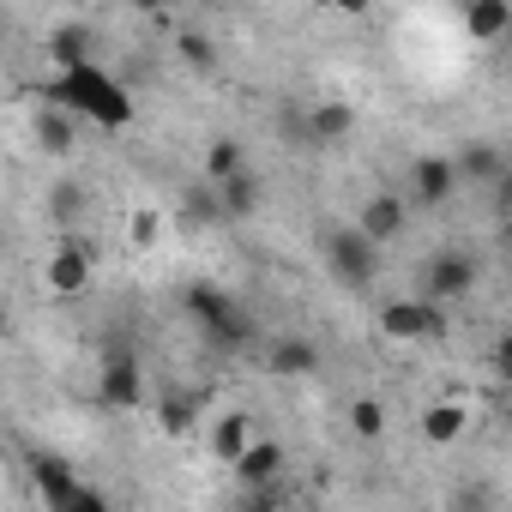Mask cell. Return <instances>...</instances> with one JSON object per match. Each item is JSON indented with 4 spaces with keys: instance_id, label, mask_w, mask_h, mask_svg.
<instances>
[{
    "instance_id": "cell-27",
    "label": "cell",
    "mask_w": 512,
    "mask_h": 512,
    "mask_svg": "<svg viewBox=\"0 0 512 512\" xmlns=\"http://www.w3.org/2000/svg\"><path fill=\"white\" fill-rule=\"evenodd\" d=\"M157 229H163V217H157V211H133V247H151V241H157Z\"/></svg>"
},
{
    "instance_id": "cell-30",
    "label": "cell",
    "mask_w": 512,
    "mask_h": 512,
    "mask_svg": "<svg viewBox=\"0 0 512 512\" xmlns=\"http://www.w3.org/2000/svg\"><path fill=\"white\" fill-rule=\"evenodd\" d=\"M0 338H7V314H0Z\"/></svg>"
},
{
    "instance_id": "cell-5",
    "label": "cell",
    "mask_w": 512,
    "mask_h": 512,
    "mask_svg": "<svg viewBox=\"0 0 512 512\" xmlns=\"http://www.w3.org/2000/svg\"><path fill=\"white\" fill-rule=\"evenodd\" d=\"M380 332L392 344H440L446 338V314L428 308V302H416V296H398V302L380 308Z\"/></svg>"
},
{
    "instance_id": "cell-24",
    "label": "cell",
    "mask_w": 512,
    "mask_h": 512,
    "mask_svg": "<svg viewBox=\"0 0 512 512\" xmlns=\"http://www.w3.org/2000/svg\"><path fill=\"white\" fill-rule=\"evenodd\" d=\"M163 428H169V434H187V428H193V398H175V392H169V398H163Z\"/></svg>"
},
{
    "instance_id": "cell-14",
    "label": "cell",
    "mask_w": 512,
    "mask_h": 512,
    "mask_svg": "<svg viewBox=\"0 0 512 512\" xmlns=\"http://www.w3.org/2000/svg\"><path fill=\"white\" fill-rule=\"evenodd\" d=\"M266 368L278 374V380H308V374H320V350H314V338H272V350H266Z\"/></svg>"
},
{
    "instance_id": "cell-23",
    "label": "cell",
    "mask_w": 512,
    "mask_h": 512,
    "mask_svg": "<svg viewBox=\"0 0 512 512\" xmlns=\"http://www.w3.org/2000/svg\"><path fill=\"white\" fill-rule=\"evenodd\" d=\"M350 428H356L362 440H380V434H386V410H380L374 398H356V404H350Z\"/></svg>"
},
{
    "instance_id": "cell-29",
    "label": "cell",
    "mask_w": 512,
    "mask_h": 512,
    "mask_svg": "<svg viewBox=\"0 0 512 512\" xmlns=\"http://www.w3.org/2000/svg\"><path fill=\"white\" fill-rule=\"evenodd\" d=\"M241 512H278V488H253V494L241 500Z\"/></svg>"
},
{
    "instance_id": "cell-7",
    "label": "cell",
    "mask_w": 512,
    "mask_h": 512,
    "mask_svg": "<svg viewBox=\"0 0 512 512\" xmlns=\"http://www.w3.org/2000/svg\"><path fill=\"white\" fill-rule=\"evenodd\" d=\"M452 175L464 187H506V151L494 139H470L464 157H452Z\"/></svg>"
},
{
    "instance_id": "cell-20",
    "label": "cell",
    "mask_w": 512,
    "mask_h": 512,
    "mask_svg": "<svg viewBox=\"0 0 512 512\" xmlns=\"http://www.w3.org/2000/svg\"><path fill=\"white\" fill-rule=\"evenodd\" d=\"M37 145H43L49 157H67V151L79 145V121L61 115V109H37Z\"/></svg>"
},
{
    "instance_id": "cell-2",
    "label": "cell",
    "mask_w": 512,
    "mask_h": 512,
    "mask_svg": "<svg viewBox=\"0 0 512 512\" xmlns=\"http://www.w3.org/2000/svg\"><path fill=\"white\" fill-rule=\"evenodd\" d=\"M187 314L205 326V338L223 350V356H235V350H247V338H253V326H247V314L235 308V296L229 290H217V284H187Z\"/></svg>"
},
{
    "instance_id": "cell-8",
    "label": "cell",
    "mask_w": 512,
    "mask_h": 512,
    "mask_svg": "<svg viewBox=\"0 0 512 512\" xmlns=\"http://www.w3.org/2000/svg\"><path fill=\"white\" fill-rule=\"evenodd\" d=\"M229 470H235L241 494H253V488H278V476H284V446H278V440H253Z\"/></svg>"
},
{
    "instance_id": "cell-19",
    "label": "cell",
    "mask_w": 512,
    "mask_h": 512,
    "mask_svg": "<svg viewBox=\"0 0 512 512\" xmlns=\"http://www.w3.org/2000/svg\"><path fill=\"white\" fill-rule=\"evenodd\" d=\"M464 31L476 43H494V37L512 31V7H506V0H476V7H464Z\"/></svg>"
},
{
    "instance_id": "cell-18",
    "label": "cell",
    "mask_w": 512,
    "mask_h": 512,
    "mask_svg": "<svg viewBox=\"0 0 512 512\" xmlns=\"http://www.w3.org/2000/svg\"><path fill=\"white\" fill-rule=\"evenodd\" d=\"M464 404L458 398H446V404H434V410H422V422H416V434L428 440V446H452L458 434H464Z\"/></svg>"
},
{
    "instance_id": "cell-11",
    "label": "cell",
    "mask_w": 512,
    "mask_h": 512,
    "mask_svg": "<svg viewBox=\"0 0 512 512\" xmlns=\"http://www.w3.org/2000/svg\"><path fill=\"white\" fill-rule=\"evenodd\" d=\"M31 488L43 494L49 512H61V506L79 494V470H73L67 458H55V452H37V458H31Z\"/></svg>"
},
{
    "instance_id": "cell-10",
    "label": "cell",
    "mask_w": 512,
    "mask_h": 512,
    "mask_svg": "<svg viewBox=\"0 0 512 512\" xmlns=\"http://www.w3.org/2000/svg\"><path fill=\"white\" fill-rule=\"evenodd\" d=\"M404 217H410V211H404L398 193H368V205H362V217H356L350 229L380 247V241H398V235H404Z\"/></svg>"
},
{
    "instance_id": "cell-4",
    "label": "cell",
    "mask_w": 512,
    "mask_h": 512,
    "mask_svg": "<svg viewBox=\"0 0 512 512\" xmlns=\"http://www.w3.org/2000/svg\"><path fill=\"white\" fill-rule=\"evenodd\" d=\"M320 247H326V266H332V278H338L344 290H368V284L380 278V247L362 241L356 229H326Z\"/></svg>"
},
{
    "instance_id": "cell-21",
    "label": "cell",
    "mask_w": 512,
    "mask_h": 512,
    "mask_svg": "<svg viewBox=\"0 0 512 512\" xmlns=\"http://www.w3.org/2000/svg\"><path fill=\"white\" fill-rule=\"evenodd\" d=\"M247 169V157H241V139H211V151H205V181L211 187H223L229 175H241Z\"/></svg>"
},
{
    "instance_id": "cell-12",
    "label": "cell",
    "mask_w": 512,
    "mask_h": 512,
    "mask_svg": "<svg viewBox=\"0 0 512 512\" xmlns=\"http://www.w3.org/2000/svg\"><path fill=\"white\" fill-rule=\"evenodd\" d=\"M97 398H103L109 410H133V404L145 398L139 362H133V356H109V362H103V380H97Z\"/></svg>"
},
{
    "instance_id": "cell-13",
    "label": "cell",
    "mask_w": 512,
    "mask_h": 512,
    "mask_svg": "<svg viewBox=\"0 0 512 512\" xmlns=\"http://www.w3.org/2000/svg\"><path fill=\"white\" fill-rule=\"evenodd\" d=\"M350 133H356V109L338 103V97L314 103L308 121H302V139H308V145H338V139H350Z\"/></svg>"
},
{
    "instance_id": "cell-6",
    "label": "cell",
    "mask_w": 512,
    "mask_h": 512,
    "mask_svg": "<svg viewBox=\"0 0 512 512\" xmlns=\"http://www.w3.org/2000/svg\"><path fill=\"white\" fill-rule=\"evenodd\" d=\"M91 284V241L85 235H61V247H55V260H49V290L55 296H79Z\"/></svg>"
},
{
    "instance_id": "cell-9",
    "label": "cell",
    "mask_w": 512,
    "mask_h": 512,
    "mask_svg": "<svg viewBox=\"0 0 512 512\" xmlns=\"http://www.w3.org/2000/svg\"><path fill=\"white\" fill-rule=\"evenodd\" d=\"M410 193L422 211H440L452 193H458V175H452V157H416L410 163Z\"/></svg>"
},
{
    "instance_id": "cell-22",
    "label": "cell",
    "mask_w": 512,
    "mask_h": 512,
    "mask_svg": "<svg viewBox=\"0 0 512 512\" xmlns=\"http://www.w3.org/2000/svg\"><path fill=\"white\" fill-rule=\"evenodd\" d=\"M175 55H181L193 73H211V67H217V43H211L205 31H175Z\"/></svg>"
},
{
    "instance_id": "cell-26",
    "label": "cell",
    "mask_w": 512,
    "mask_h": 512,
    "mask_svg": "<svg viewBox=\"0 0 512 512\" xmlns=\"http://www.w3.org/2000/svg\"><path fill=\"white\" fill-rule=\"evenodd\" d=\"M55 211H61V217L85 211V187H79V181H61V187H55Z\"/></svg>"
},
{
    "instance_id": "cell-15",
    "label": "cell",
    "mask_w": 512,
    "mask_h": 512,
    "mask_svg": "<svg viewBox=\"0 0 512 512\" xmlns=\"http://www.w3.org/2000/svg\"><path fill=\"white\" fill-rule=\"evenodd\" d=\"M91 49H97V31H91V25H79V19L49 31V55H55V67H61V73L91 67Z\"/></svg>"
},
{
    "instance_id": "cell-1",
    "label": "cell",
    "mask_w": 512,
    "mask_h": 512,
    "mask_svg": "<svg viewBox=\"0 0 512 512\" xmlns=\"http://www.w3.org/2000/svg\"><path fill=\"white\" fill-rule=\"evenodd\" d=\"M37 97H43V109H61V115H73V121L109 127V133L133 121V97H127V85H121L115 73H103L97 61H91V67L61 73V79H55V85H43Z\"/></svg>"
},
{
    "instance_id": "cell-17",
    "label": "cell",
    "mask_w": 512,
    "mask_h": 512,
    "mask_svg": "<svg viewBox=\"0 0 512 512\" xmlns=\"http://www.w3.org/2000/svg\"><path fill=\"white\" fill-rule=\"evenodd\" d=\"M205 440H211V458H217V464H235V458L253 446V422H247L241 410H229V416H217V422H211V434H205Z\"/></svg>"
},
{
    "instance_id": "cell-3",
    "label": "cell",
    "mask_w": 512,
    "mask_h": 512,
    "mask_svg": "<svg viewBox=\"0 0 512 512\" xmlns=\"http://www.w3.org/2000/svg\"><path fill=\"white\" fill-rule=\"evenodd\" d=\"M476 290V260L464 247H446V253H434V260L422 266V278H416V302H428V308H446V302H464Z\"/></svg>"
},
{
    "instance_id": "cell-25",
    "label": "cell",
    "mask_w": 512,
    "mask_h": 512,
    "mask_svg": "<svg viewBox=\"0 0 512 512\" xmlns=\"http://www.w3.org/2000/svg\"><path fill=\"white\" fill-rule=\"evenodd\" d=\"M452 512H494V506H488V488H482V482H464V488L452 494Z\"/></svg>"
},
{
    "instance_id": "cell-16",
    "label": "cell",
    "mask_w": 512,
    "mask_h": 512,
    "mask_svg": "<svg viewBox=\"0 0 512 512\" xmlns=\"http://www.w3.org/2000/svg\"><path fill=\"white\" fill-rule=\"evenodd\" d=\"M260 175H253V169H241V175H229L223 187H211V199H217V217H253V211H260Z\"/></svg>"
},
{
    "instance_id": "cell-28",
    "label": "cell",
    "mask_w": 512,
    "mask_h": 512,
    "mask_svg": "<svg viewBox=\"0 0 512 512\" xmlns=\"http://www.w3.org/2000/svg\"><path fill=\"white\" fill-rule=\"evenodd\" d=\"M61 512H109V500H103L97 488H85V482H79V494H73V500H67Z\"/></svg>"
}]
</instances>
